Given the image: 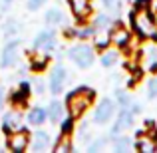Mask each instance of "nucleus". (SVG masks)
I'll use <instances>...</instances> for the list:
<instances>
[{"instance_id":"nucleus-17","label":"nucleus","mask_w":157,"mask_h":153,"mask_svg":"<svg viewBox=\"0 0 157 153\" xmlns=\"http://www.w3.org/2000/svg\"><path fill=\"white\" fill-rule=\"evenodd\" d=\"M64 12L60 10V8H48L46 12H44V22L48 24V26H60L62 22H64Z\"/></svg>"},{"instance_id":"nucleus-1","label":"nucleus","mask_w":157,"mask_h":153,"mask_svg":"<svg viewBox=\"0 0 157 153\" xmlns=\"http://www.w3.org/2000/svg\"><path fill=\"white\" fill-rule=\"evenodd\" d=\"M94 98H96V92H94L92 88L80 86V88H76L74 92H70L68 96H66V109H68V113L72 115L74 119H78L86 113V109H88L90 105H92Z\"/></svg>"},{"instance_id":"nucleus-3","label":"nucleus","mask_w":157,"mask_h":153,"mask_svg":"<svg viewBox=\"0 0 157 153\" xmlns=\"http://www.w3.org/2000/svg\"><path fill=\"white\" fill-rule=\"evenodd\" d=\"M66 56L82 70L90 68V66L94 64V60H96V52H94V48L90 46V44H76V46L68 48Z\"/></svg>"},{"instance_id":"nucleus-25","label":"nucleus","mask_w":157,"mask_h":153,"mask_svg":"<svg viewBox=\"0 0 157 153\" xmlns=\"http://www.w3.org/2000/svg\"><path fill=\"white\" fill-rule=\"evenodd\" d=\"M72 129H74V117H72V115H68L66 119L62 117L60 119V133L62 135H70Z\"/></svg>"},{"instance_id":"nucleus-15","label":"nucleus","mask_w":157,"mask_h":153,"mask_svg":"<svg viewBox=\"0 0 157 153\" xmlns=\"http://www.w3.org/2000/svg\"><path fill=\"white\" fill-rule=\"evenodd\" d=\"M26 121L30 123V125H42V123H46V121H48L46 109H44V107H38V105H34L32 109H28Z\"/></svg>"},{"instance_id":"nucleus-11","label":"nucleus","mask_w":157,"mask_h":153,"mask_svg":"<svg viewBox=\"0 0 157 153\" xmlns=\"http://www.w3.org/2000/svg\"><path fill=\"white\" fill-rule=\"evenodd\" d=\"M22 129V115L20 111H8L2 115V131L6 135H10L12 131Z\"/></svg>"},{"instance_id":"nucleus-28","label":"nucleus","mask_w":157,"mask_h":153,"mask_svg":"<svg viewBox=\"0 0 157 153\" xmlns=\"http://www.w3.org/2000/svg\"><path fill=\"white\" fill-rule=\"evenodd\" d=\"M115 100L121 103V107H129L131 105V98L127 96L123 90H117V92H115Z\"/></svg>"},{"instance_id":"nucleus-18","label":"nucleus","mask_w":157,"mask_h":153,"mask_svg":"<svg viewBox=\"0 0 157 153\" xmlns=\"http://www.w3.org/2000/svg\"><path fill=\"white\" fill-rule=\"evenodd\" d=\"M133 149V141L125 135H113V151L115 153H127Z\"/></svg>"},{"instance_id":"nucleus-4","label":"nucleus","mask_w":157,"mask_h":153,"mask_svg":"<svg viewBox=\"0 0 157 153\" xmlns=\"http://www.w3.org/2000/svg\"><path fill=\"white\" fill-rule=\"evenodd\" d=\"M20 50H22V40L20 38L8 40L2 48V54H0V68H4V70L14 68L20 60Z\"/></svg>"},{"instance_id":"nucleus-7","label":"nucleus","mask_w":157,"mask_h":153,"mask_svg":"<svg viewBox=\"0 0 157 153\" xmlns=\"http://www.w3.org/2000/svg\"><path fill=\"white\" fill-rule=\"evenodd\" d=\"M115 113V101L109 100V98H104L100 103L96 105V111H94V123L98 125H104L107 123Z\"/></svg>"},{"instance_id":"nucleus-21","label":"nucleus","mask_w":157,"mask_h":153,"mask_svg":"<svg viewBox=\"0 0 157 153\" xmlns=\"http://www.w3.org/2000/svg\"><path fill=\"white\" fill-rule=\"evenodd\" d=\"M117 58H119V52L117 50H105L104 54H101L100 62H101L104 68H111V66L117 64Z\"/></svg>"},{"instance_id":"nucleus-6","label":"nucleus","mask_w":157,"mask_h":153,"mask_svg":"<svg viewBox=\"0 0 157 153\" xmlns=\"http://www.w3.org/2000/svg\"><path fill=\"white\" fill-rule=\"evenodd\" d=\"M66 82H68V70H66L64 66L58 64L56 68H52L50 80H48V90H50V94L60 96V94L64 92V88H66Z\"/></svg>"},{"instance_id":"nucleus-2","label":"nucleus","mask_w":157,"mask_h":153,"mask_svg":"<svg viewBox=\"0 0 157 153\" xmlns=\"http://www.w3.org/2000/svg\"><path fill=\"white\" fill-rule=\"evenodd\" d=\"M131 26L141 38H157V20L147 8H137L131 14Z\"/></svg>"},{"instance_id":"nucleus-34","label":"nucleus","mask_w":157,"mask_h":153,"mask_svg":"<svg viewBox=\"0 0 157 153\" xmlns=\"http://www.w3.org/2000/svg\"><path fill=\"white\" fill-rule=\"evenodd\" d=\"M147 10L157 14V0H147Z\"/></svg>"},{"instance_id":"nucleus-35","label":"nucleus","mask_w":157,"mask_h":153,"mask_svg":"<svg viewBox=\"0 0 157 153\" xmlns=\"http://www.w3.org/2000/svg\"><path fill=\"white\" fill-rule=\"evenodd\" d=\"M4 101H6V90L0 88V111H2V107H4Z\"/></svg>"},{"instance_id":"nucleus-10","label":"nucleus","mask_w":157,"mask_h":153,"mask_svg":"<svg viewBox=\"0 0 157 153\" xmlns=\"http://www.w3.org/2000/svg\"><path fill=\"white\" fill-rule=\"evenodd\" d=\"M129 40H131L129 30H127L121 22H117L113 28H111V32H109V42L111 44H115L117 48H125L127 44H129Z\"/></svg>"},{"instance_id":"nucleus-13","label":"nucleus","mask_w":157,"mask_h":153,"mask_svg":"<svg viewBox=\"0 0 157 153\" xmlns=\"http://www.w3.org/2000/svg\"><path fill=\"white\" fill-rule=\"evenodd\" d=\"M50 143H52V139H50L48 131L38 129V131H34V135H30V149L32 151H38V153L46 151L50 147Z\"/></svg>"},{"instance_id":"nucleus-32","label":"nucleus","mask_w":157,"mask_h":153,"mask_svg":"<svg viewBox=\"0 0 157 153\" xmlns=\"http://www.w3.org/2000/svg\"><path fill=\"white\" fill-rule=\"evenodd\" d=\"M101 2H104V6L107 8V10L117 12V8H119V2H117V0H101Z\"/></svg>"},{"instance_id":"nucleus-33","label":"nucleus","mask_w":157,"mask_h":153,"mask_svg":"<svg viewBox=\"0 0 157 153\" xmlns=\"http://www.w3.org/2000/svg\"><path fill=\"white\" fill-rule=\"evenodd\" d=\"M107 44H109V38H100V40L96 42V48L104 50V48H107Z\"/></svg>"},{"instance_id":"nucleus-16","label":"nucleus","mask_w":157,"mask_h":153,"mask_svg":"<svg viewBox=\"0 0 157 153\" xmlns=\"http://www.w3.org/2000/svg\"><path fill=\"white\" fill-rule=\"evenodd\" d=\"M46 115L50 119V123H60V119L64 117V103L58 100L50 101V105L46 107Z\"/></svg>"},{"instance_id":"nucleus-20","label":"nucleus","mask_w":157,"mask_h":153,"mask_svg":"<svg viewBox=\"0 0 157 153\" xmlns=\"http://www.w3.org/2000/svg\"><path fill=\"white\" fill-rule=\"evenodd\" d=\"M52 149H54V153H72L74 145H72V141H70V135H62Z\"/></svg>"},{"instance_id":"nucleus-23","label":"nucleus","mask_w":157,"mask_h":153,"mask_svg":"<svg viewBox=\"0 0 157 153\" xmlns=\"http://www.w3.org/2000/svg\"><path fill=\"white\" fill-rule=\"evenodd\" d=\"M135 147H137V151H141V153H153V151H157V145H155L153 139L143 137V135H141V139L135 143Z\"/></svg>"},{"instance_id":"nucleus-14","label":"nucleus","mask_w":157,"mask_h":153,"mask_svg":"<svg viewBox=\"0 0 157 153\" xmlns=\"http://www.w3.org/2000/svg\"><path fill=\"white\" fill-rule=\"evenodd\" d=\"M70 10L78 20H86L92 14V0H68Z\"/></svg>"},{"instance_id":"nucleus-31","label":"nucleus","mask_w":157,"mask_h":153,"mask_svg":"<svg viewBox=\"0 0 157 153\" xmlns=\"http://www.w3.org/2000/svg\"><path fill=\"white\" fill-rule=\"evenodd\" d=\"M44 4H46V0H28V10L36 12L38 8H42Z\"/></svg>"},{"instance_id":"nucleus-24","label":"nucleus","mask_w":157,"mask_h":153,"mask_svg":"<svg viewBox=\"0 0 157 153\" xmlns=\"http://www.w3.org/2000/svg\"><path fill=\"white\" fill-rule=\"evenodd\" d=\"M109 24H111V18L107 14H100L96 20H94V24L92 26L96 28V32H101V30H105V28H109Z\"/></svg>"},{"instance_id":"nucleus-26","label":"nucleus","mask_w":157,"mask_h":153,"mask_svg":"<svg viewBox=\"0 0 157 153\" xmlns=\"http://www.w3.org/2000/svg\"><path fill=\"white\" fill-rule=\"evenodd\" d=\"M105 143H107L105 137H96L92 143H88V151L90 153H98V151H101L105 147Z\"/></svg>"},{"instance_id":"nucleus-27","label":"nucleus","mask_w":157,"mask_h":153,"mask_svg":"<svg viewBox=\"0 0 157 153\" xmlns=\"http://www.w3.org/2000/svg\"><path fill=\"white\" fill-rule=\"evenodd\" d=\"M76 135H78V141H80V143H86V141L90 139V137H88V135H90V125H88L86 121H82V125L78 127Z\"/></svg>"},{"instance_id":"nucleus-29","label":"nucleus","mask_w":157,"mask_h":153,"mask_svg":"<svg viewBox=\"0 0 157 153\" xmlns=\"http://www.w3.org/2000/svg\"><path fill=\"white\" fill-rule=\"evenodd\" d=\"M147 98H149V100L157 98V76H155V78H151L149 84H147Z\"/></svg>"},{"instance_id":"nucleus-30","label":"nucleus","mask_w":157,"mask_h":153,"mask_svg":"<svg viewBox=\"0 0 157 153\" xmlns=\"http://www.w3.org/2000/svg\"><path fill=\"white\" fill-rule=\"evenodd\" d=\"M32 88H34V92L38 94V96H42V94L46 92V84H44V82L40 80V78H36V80H34V84H32Z\"/></svg>"},{"instance_id":"nucleus-8","label":"nucleus","mask_w":157,"mask_h":153,"mask_svg":"<svg viewBox=\"0 0 157 153\" xmlns=\"http://www.w3.org/2000/svg\"><path fill=\"white\" fill-rule=\"evenodd\" d=\"M28 147H30V135L24 129L12 131V133L8 135V149L12 153H24Z\"/></svg>"},{"instance_id":"nucleus-19","label":"nucleus","mask_w":157,"mask_h":153,"mask_svg":"<svg viewBox=\"0 0 157 153\" xmlns=\"http://www.w3.org/2000/svg\"><path fill=\"white\" fill-rule=\"evenodd\" d=\"M48 64H50V56L44 52L42 56H34L30 60V70L36 72V74H40V72H44V70L48 68Z\"/></svg>"},{"instance_id":"nucleus-5","label":"nucleus","mask_w":157,"mask_h":153,"mask_svg":"<svg viewBox=\"0 0 157 153\" xmlns=\"http://www.w3.org/2000/svg\"><path fill=\"white\" fill-rule=\"evenodd\" d=\"M32 50L34 52H46V54L54 52L56 50V32L52 28L38 32L36 38L32 40Z\"/></svg>"},{"instance_id":"nucleus-36","label":"nucleus","mask_w":157,"mask_h":153,"mask_svg":"<svg viewBox=\"0 0 157 153\" xmlns=\"http://www.w3.org/2000/svg\"><path fill=\"white\" fill-rule=\"evenodd\" d=\"M12 2V0H4V4H10Z\"/></svg>"},{"instance_id":"nucleus-22","label":"nucleus","mask_w":157,"mask_h":153,"mask_svg":"<svg viewBox=\"0 0 157 153\" xmlns=\"http://www.w3.org/2000/svg\"><path fill=\"white\" fill-rule=\"evenodd\" d=\"M20 28H22L20 20H16V18H8L6 22H4L2 32H4V36H14V34H18V32H20Z\"/></svg>"},{"instance_id":"nucleus-9","label":"nucleus","mask_w":157,"mask_h":153,"mask_svg":"<svg viewBox=\"0 0 157 153\" xmlns=\"http://www.w3.org/2000/svg\"><path fill=\"white\" fill-rule=\"evenodd\" d=\"M133 111L129 109V107H121V111H119L117 115V121L113 123V127H111V135H119L121 131L129 129L131 125H133Z\"/></svg>"},{"instance_id":"nucleus-12","label":"nucleus","mask_w":157,"mask_h":153,"mask_svg":"<svg viewBox=\"0 0 157 153\" xmlns=\"http://www.w3.org/2000/svg\"><path fill=\"white\" fill-rule=\"evenodd\" d=\"M30 92H32V84H28V82H20L18 90H16V92L12 94V98H10L12 105H14V107H26Z\"/></svg>"}]
</instances>
